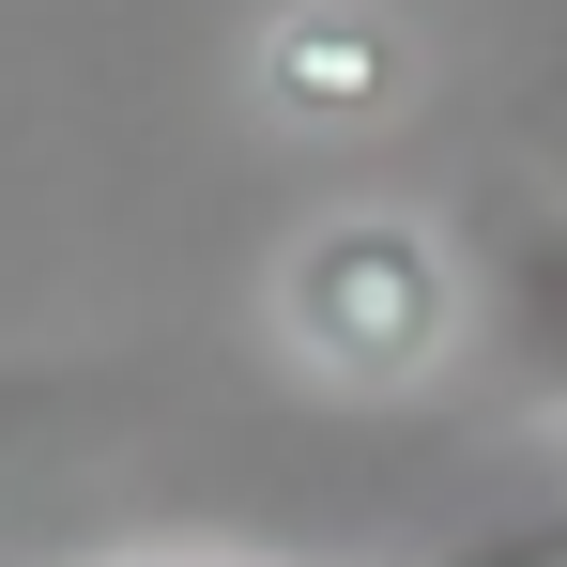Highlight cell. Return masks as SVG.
<instances>
[{
    "instance_id": "cell-3",
    "label": "cell",
    "mask_w": 567,
    "mask_h": 567,
    "mask_svg": "<svg viewBox=\"0 0 567 567\" xmlns=\"http://www.w3.org/2000/svg\"><path fill=\"white\" fill-rule=\"evenodd\" d=\"M461 261H475V338H491V369L522 383V414L567 430V215L553 199H491V230H475Z\"/></svg>"
},
{
    "instance_id": "cell-1",
    "label": "cell",
    "mask_w": 567,
    "mask_h": 567,
    "mask_svg": "<svg viewBox=\"0 0 567 567\" xmlns=\"http://www.w3.org/2000/svg\"><path fill=\"white\" fill-rule=\"evenodd\" d=\"M277 338L307 383H338V399H414V383L445 369L475 338V261L430 230V215H322V230H291L277 261Z\"/></svg>"
},
{
    "instance_id": "cell-4",
    "label": "cell",
    "mask_w": 567,
    "mask_h": 567,
    "mask_svg": "<svg viewBox=\"0 0 567 567\" xmlns=\"http://www.w3.org/2000/svg\"><path fill=\"white\" fill-rule=\"evenodd\" d=\"M93 414H107V383H93V369L0 353V491H16V475H47L62 445H78V430H93Z\"/></svg>"
},
{
    "instance_id": "cell-2",
    "label": "cell",
    "mask_w": 567,
    "mask_h": 567,
    "mask_svg": "<svg viewBox=\"0 0 567 567\" xmlns=\"http://www.w3.org/2000/svg\"><path fill=\"white\" fill-rule=\"evenodd\" d=\"M246 93L291 138H383L414 107V31L383 0H277L261 47H246Z\"/></svg>"
},
{
    "instance_id": "cell-5",
    "label": "cell",
    "mask_w": 567,
    "mask_h": 567,
    "mask_svg": "<svg viewBox=\"0 0 567 567\" xmlns=\"http://www.w3.org/2000/svg\"><path fill=\"white\" fill-rule=\"evenodd\" d=\"M414 567H567V506L553 522H506V537H461V553H414Z\"/></svg>"
}]
</instances>
